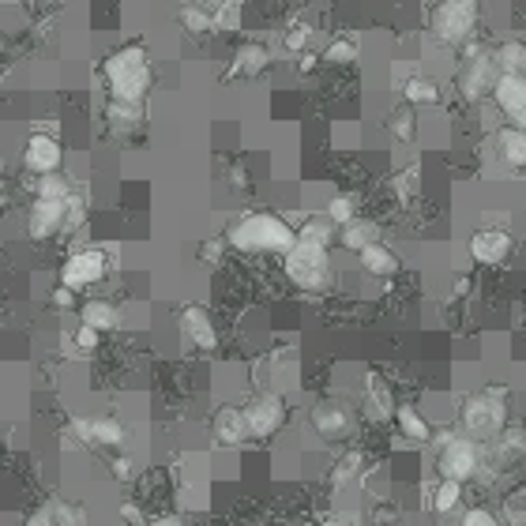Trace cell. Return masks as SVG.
<instances>
[{
	"label": "cell",
	"mask_w": 526,
	"mask_h": 526,
	"mask_svg": "<svg viewBox=\"0 0 526 526\" xmlns=\"http://www.w3.org/2000/svg\"><path fill=\"white\" fill-rule=\"evenodd\" d=\"M436 466H440V478L451 481H470L478 474V440L470 436H444L440 440V455H436Z\"/></svg>",
	"instance_id": "cell-7"
},
{
	"label": "cell",
	"mask_w": 526,
	"mask_h": 526,
	"mask_svg": "<svg viewBox=\"0 0 526 526\" xmlns=\"http://www.w3.org/2000/svg\"><path fill=\"white\" fill-rule=\"evenodd\" d=\"M241 23H245V0H218L215 8V31H241Z\"/></svg>",
	"instance_id": "cell-30"
},
{
	"label": "cell",
	"mask_w": 526,
	"mask_h": 526,
	"mask_svg": "<svg viewBox=\"0 0 526 526\" xmlns=\"http://www.w3.org/2000/svg\"><path fill=\"white\" fill-rule=\"evenodd\" d=\"M106 121L113 132H136V128L143 124V102H121V98H109Z\"/></svg>",
	"instance_id": "cell-21"
},
{
	"label": "cell",
	"mask_w": 526,
	"mask_h": 526,
	"mask_svg": "<svg viewBox=\"0 0 526 526\" xmlns=\"http://www.w3.org/2000/svg\"><path fill=\"white\" fill-rule=\"evenodd\" d=\"M496 151H500V162L511 166V170H526V128L519 124H508L496 132Z\"/></svg>",
	"instance_id": "cell-19"
},
{
	"label": "cell",
	"mask_w": 526,
	"mask_h": 526,
	"mask_svg": "<svg viewBox=\"0 0 526 526\" xmlns=\"http://www.w3.org/2000/svg\"><path fill=\"white\" fill-rule=\"evenodd\" d=\"M267 64H271L267 46H263V42H245V46H237L233 64L222 72V79H256L267 72Z\"/></svg>",
	"instance_id": "cell-15"
},
{
	"label": "cell",
	"mask_w": 526,
	"mask_h": 526,
	"mask_svg": "<svg viewBox=\"0 0 526 526\" xmlns=\"http://www.w3.org/2000/svg\"><path fill=\"white\" fill-rule=\"evenodd\" d=\"M403 98H406V106H436V102H440V91H436L433 79L410 76L403 83Z\"/></svg>",
	"instance_id": "cell-26"
},
{
	"label": "cell",
	"mask_w": 526,
	"mask_h": 526,
	"mask_svg": "<svg viewBox=\"0 0 526 526\" xmlns=\"http://www.w3.org/2000/svg\"><path fill=\"white\" fill-rule=\"evenodd\" d=\"M230 181H233V185H237V188H245V185H248L245 166H233V170H230Z\"/></svg>",
	"instance_id": "cell-42"
},
{
	"label": "cell",
	"mask_w": 526,
	"mask_h": 526,
	"mask_svg": "<svg viewBox=\"0 0 526 526\" xmlns=\"http://www.w3.org/2000/svg\"><path fill=\"white\" fill-rule=\"evenodd\" d=\"M286 279L294 282L297 290H324L331 282V256H327V245H309V241H297L290 252H286Z\"/></svg>",
	"instance_id": "cell-4"
},
{
	"label": "cell",
	"mask_w": 526,
	"mask_h": 526,
	"mask_svg": "<svg viewBox=\"0 0 526 526\" xmlns=\"http://www.w3.org/2000/svg\"><path fill=\"white\" fill-rule=\"evenodd\" d=\"M470 256L478 263H504L511 256V237L504 230H478L470 237Z\"/></svg>",
	"instance_id": "cell-17"
},
{
	"label": "cell",
	"mask_w": 526,
	"mask_h": 526,
	"mask_svg": "<svg viewBox=\"0 0 526 526\" xmlns=\"http://www.w3.org/2000/svg\"><path fill=\"white\" fill-rule=\"evenodd\" d=\"M395 421H399V433H403L406 440H414V444H425V440L433 436V429H429V421L421 418L414 406H399V414H395Z\"/></svg>",
	"instance_id": "cell-27"
},
{
	"label": "cell",
	"mask_w": 526,
	"mask_h": 526,
	"mask_svg": "<svg viewBox=\"0 0 526 526\" xmlns=\"http://www.w3.org/2000/svg\"><path fill=\"white\" fill-rule=\"evenodd\" d=\"M226 241H230L237 252H290L297 245V230L290 222H282L279 215H271V211H252V215L237 218L226 233Z\"/></svg>",
	"instance_id": "cell-1"
},
{
	"label": "cell",
	"mask_w": 526,
	"mask_h": 526,
	"mask_svg": "<svg viewBox=\"0 0 526 526\" xmlns=\"http://www.w3.org/2000/svg\"><path fill=\"white\" fill-rule=\"evenodd\" d=\"M316 526H342V523H316Z\"/></svg>",
	"instance_id": "cell-47"
},
{
	"label": "cell",
	"mask_w": 526,
	"mask_h": 526,
	"mask_svg": "<svg viewBox=\"0 0 526 526\" xmlns=\"http://www.w3.org/2000/svg\"><path fill=\"white\" fill-rule=\"evenodd\" d=\"M500 76H504V72H500V64H496L493 53L470 49V53H466V64L459 68V91H463V98H470V102L493 98Z\"/></svg>",
	"instance_id": "cell-6"
},
{
	"label": "cell",
	"mask_w": 526,
	"mask_h": 526,
	"mask_svg": "<svg viewBox=\"0 0 526 526\" xmlns=\"http://www.w3.org/2000/svg\"><path fill=\"white\" fill-rule=\"evenodd\" d=\"M324 64H335V68H346V64L357 61V42L354 38H335L331 46L324 49V57H320Z\"/></svg>",
	"instance_id": "cell-34"
},
{
	"label": "cell",
	"mask_w": 526,
	"mask_h": 526,
	"mask_svg": "<svg viewBox=\"0 0 526 526\" xmlns=\"http://www.w3.org/2000/svg\"><path fill=\"white\" fill-rule=\"evenodd\" d=\"M230 245L226 237H215V241H207V245L200 248V260H207V263H218L222 260V248Z\"/></svg>",
	"instance_id": "cell-40"
},
{
	"label": "cell",
	"mask_w": 526,
	"mask_h": 526,
	"mask_svg": "<svg viewBox=\"0 0 526 526\" xmlns=\"http://www.w3.org/2000/svg\"><path fill=\"white\" fill-rule=\"evenodd\" d=\"M339 241L350 248V252H365L369 245L380 241V226H376V222H365V218H354L350 226H342Z\"/></svg>",
	"instance_id": "cell-22"
},
{
	"label": "cell",
	"mask_w": 526,
	"mask_h": 526,
	"mask_svg": "<svg viewBox=\"0 0 526 526\" xmlns=\"http://www.w3.org/2000/svg\"><path fill=\"white\" fill-rule=\"evenodd\" d=\"M331 233H335V222L327 215H312L297 226V241H309V245H331Z\"/></svg>",
	"instance_id": "cell-29"
},
{
	"label": "cell",
	"mask_w": 526,
	"mask_h": 526,
	"mask_svg": "<svg viewBox=\"0 0 526 526\" xmlns=\"http://www.w3.org/2000/svg\"><path fill=\"white\" fill-rule=\"evenodd\" d=\"M64 151L57 136H46V132H34L27 147H23V166L34 173V177H49V173H61Z\"/></svg>",
	"instance_id": "cell-10"
},
{
	"label": "cell",
	"mask_w": 526,
	"mask_h": 526,
	"mask_svg": "<svg viewBox=\"0 0 526 526\" xmlns=\"http://www.w3.org/2000/svg\"><path fill=\"white\" fill-rule=\"evenodd\" d=\"M215 436H218V444H226V448L245 444L248 436H252L248 418H245V406H222L215 414Z\"/></svg>",
	"instance_id": "cell-16"
},
{
	"label": "cell",
	"mask_w": 526,
	"mask_h": 526,
	"mask_svg": "<svg viewBox=\"0 0 526 526\" xmlns=\"http://www.w3.org/2000/svg\"><path fill=\"white\" fill-rule=\"evenodd\" d=\"M327 218L335 222V226H350L357 218V203L350 196H335V200L327 203Z\"/></svg>",
	"instance_id": "cell-36"
},
{
	"label": "cell",
	"mask_w": 526,
	"mask_h": 526,
	"mask_svg": "<svg viewBox=\"0 0 526 526\" xmlns=\"http://www.w3.org/2000/svg\"><path fill=\"white\" fill-rule=\"evenodd\" d=\"M316 61H320V57H312V53H301V72H312V68H316Z\"/></svg>",
	"instance_id": "cell-45"
},
{
	"label": "cell",
	"mask_w": 526,
	"mask_h": 526,
	"mask_svg": "<svg viewBox=\"0 0 526 526\" xmlns=\"http://www.w3.org/2000/svg\"><path fill=\"white\" fill-rule=\"evenodd\" d=\"M117 478H128V459H117Z\"/></svg>",
	"instance_id": "cell-46"
},
{
	"label": "cell",
	"mask_w": 526,
	"mask_h": 526,
	"mask_svg": "<svg viewBox=\"0 0 526 526\" xmlns=\"http://www.w3.org/2000/svg\"><path fill=\"white\" fill-rule=\"evenodd\" d=\"M369 410L372 418H391V414H399V406H395V395H391V387L380 380V376H369Z\"/></svg>",
	"instance_id": "cell-25"
},
{
	"label": "cell",
	"mask_w": 526,
	"mask_h": 526,
	"mask_svg": "<svg viewBox=\"0 0 526 526\" xmlns=\"http://www.w3.org/2000/svg\"><path fill=\"white\" fill-rule=\"evenodd\" d=\"M357 256H361V267L369 271L372 279H395V275H399V256H395L384 241H376V245H369L365 252H357Z\"/></svg>",
	"instance_id": "cell-20"
},
{
	"label": "cell",
	"mask_w": 526,
	"mask_h": 526,
	"mask_svg": "<svg viewBox=\"0 0 526 526\" xmlns=\"http://www.w3.org/2000/svg\"><path fill=\"white\" fill-rule=\"evenodd\" d=\"M312 429L324 436V440H342V436H350V429H354V414L331 399V403L312 406Z\"/></svg>",
	"instance_id": "cell-13"
},
{
	"label": "cell",
	"mask_w": 526,
	"mask_h": 526,
	"mask_svg": "<svg viewBox=\"0 0 526 526\" xmlns=\"http://www.w3.org/2000/svg\"><path fill=\"white\" fill-rule=\"evenodd\" d=\"M147 526H185L177 515H162V519H155V523H147Z\"/></svg>",
	"instance_id": "cell-44"
},
{
	"label": "cell",
	"mask_w": 526,
	"mask_h": 526,
	"mask_svg": "<svg viewBox=\"0 0 526 526\" xmlns=\"http://www.w3.org/2000/svg\"><path fill=\"white\" fill-rule=\"evenodd\" d=\"M27 526H83V523H79V515L68 504H46V508H38L27 519Z\"/></svg>",
	"instance_id": "cell-28"
},
{
	"label": "cell",
	"mask_w": 526,
	"mask_h": 526,
	"mask_svg": "<svg viewBox=\"0 0 526 526\" xmlns=\"http://www.w3.org/2000/svg\"><path fill=\"white\" fill-rule=\"evenodd\" d=\"M418 117H414V106H399L395 109V113H391V121H387V128H391V132H395V136H399V140L403 143H410L414 140V132H418Z\"/></svg>",
	"instance_id": "cell-35"
},
{
	"label": "cell",
	"mask_w": 526,
	"mask_h": 526,
	"mask_svg": "<svg viewBox=\"0 0 526 526\" xmlns=\"http://www.w3.org/2000/svg\"><path fill=\"white\" fill-rule=\"evenodd\" d=\"M493 102L511 124L526 128V76H500V83H496L493 91Z\"/></svg>",
	"instance_id": "cell-12"
},
{
	"label": "cell",
	"mask_w": 526,
	"mask_h": 526,
	"mask_svg": "<svg viewBox=\"0 0 526 526\" xmlns=\"http://www.w3.org/2000/svg\"><path fill=\"white\" fill-rule=\"evenodd\" d=\"M121 515L128 519V523H143V515H140V508H136V504H124Z\"/></svg>",
	"instance_id": "cell-43"
},
{
	"label": "cell",
	"mask_w": 526,
	"mask_h": 526,
	"mask_svg": "<svg viewBox=\"0 0 526 526\" xmlns=\"http://www.w3.org/2000/svg\"><path fill=\"white\" fill-rule=\"evenodd\" d=\"M459 496H463V481L440 478V485L433 489V511L436 515H448V511H455Z\"/></svg>",
	"instance_id": "cell-32"
},
{
	"label": "cell",
	"mask_w": 526,
	"mask_h": 526,
	"mask_svg": "<svg viewBox=\"0 0 526 526\" xmlns=\"http://www.w3.org/2000/svg\"><path fill=\"white\" fill-rule=\"evenodd\" d=\"M181 27L200 38V34L215 31V12H207L200 4H185V8H181Z\"/></svg>",
	"instance_id": "cell-31"
},
{
	"label": "cell",
	"mask_w": 526,
	"mask_h": 526,
	"mask_svg": "<svg viewBox=\"0 0 526 526\" xmlns=\"http://www.w3.org/2000/svg\"><path fill=\"white\" fill-rule=\"evenodd\" d=\"M76 433L87 440V444H106V448H121L128 433H124L121 421L113 418H87V421H76Z\"/></svg>",
	"instance_id": "cell-18"
},
{
	"label": "cell",
	"mask_w": 526,
	"mask_h": 526,
	"mask_svg": "<svg viewBox=\"0 0 526 526\" xmlns=\"http://www.w3.org/2000/svg\"><path fill=\"white\" fill-rule=\"evenodd\" d=\"M181 331H185V339L196 346V350H215L218 346V327L215 320L207 316L203 305H185L181 309Z\"/></svg>",
	"instance_id": "cell-14"
},
{
	"label": "cell",
	"mask_w": 526,
	"mask_h": 526,
	"mask_svg": "<svg viewBox=\"0 0 526 526\" xmlns=\"http://www.w3.org/2000/svg\"><path fill=\"white\" fill-rule=\"evenodd\" d=\"M245 418L252 436H256V440H267V436H275L282 425H286V403H282V395L263 391V395H256V399L245 406Z\"/></svg>",
	"instance_id": "cell-9"
},
{
	"label": "cell",
	"mask_w": 526,
	"mask_h": 526,
	"mask_svg": "<svg viewBox=\"0 0 526 526\" xmlns=\"http://www.w3.org/2000/svg\"><path fill=\"white\" fill-rule=\"evenodd\" d=\"M459 526H500V523H496V515L489 508H470Z\"/></svg>",
	"instance_id": "cell-38"
},
{
	"label": "cell",
	"mask_w": 526,
	"mask_h": 526,
	"mask_svg": "<svg viewBox=\"0 0 526 526\" xmlns=\"http://www.w3.org/2000/svg\"><path fill=\"white\" fill-rule=\"evenodd\" d=\"M98 335H102V331H94V327L79 324V331H76V350H83V354H91V350H98Z\"/></svg>",
	"instance_id": "cell-39"
},
{
	"label": "cell",
	"mask_w": 526,
	"mask_h": 526,
	"mask_svg": "<svg viewBox=\"0 0 526 526\" xmlns=\"http://www.w3.org/2000/svg\"><path fill=\"white\" fill-rule=\"evenodd\" d=\"M478 27V0H440L429 16V31L440 46H463Z\"/></svg>",
	"instance_id": "cell-5"
},
{
	"label": "cell",
	"mask_w": 526,
	"mask_h": 526,
	"mask_svg": "<svg viewBox=\"0 0 526 526\" xmlns=\"http://www.w3.org/2000/svg\"><path fill=\"white\" fill-rule=\"evenodd\" d=\"M34 200H72V185L64 181L61 173H49V177H38V188H34Z\"/></svg>",
	"instance_id": "cell-33"
},
{
	"label": "cell",
	"mask_w": 526,
	"mask_h": 526,
	"mask_svg": "<svg viewBox=\"0 0 526 526\" xmlns=\"http://www.w3.org/2000/svg\"><path fill=\"white\" fill-rule=\"evenodd\" d=\"M504 421H508V403L500 391H481V395H470L459 410V425L470 440H493V436L504 433Z\"/></svg>",
	"instance_id": "cell-3"
},
{
	"label": "cell",
	"mask_w": 526,
	"mask_h": 526,
	"mask_svg": "<svg viewBox=\"0 0 526 526\" xmlns=\"http://www.w3.org/2000/svg\"><path fill=\"white\" fill-rule=\"evenodd\" d=\"M79 316H83V324L94 327V331H113V327L121 324V316H117V309H113L109 301H87V305L79 309Z\"/></svg>",
	"instance_id": "cell-24"
},
{
	"label": "cell",
	"mask_w": 526,
	"mask_h": 526,
	"mask_svg": "<svg viewBox=\"0 0 526 526\" xmlns=\"http://www.w3.org/2000/svg\"><path fill=\"white\" fill-rule=\"evenodd\" d=\"M309 38H312L309 23H290V31H286V38H282V46L290 49V53H305Z\"/></svg>",
	"instance_id": "cell-37"
},
{
	"label": "cell",
	"mask_w": 526,
	"mask_h": 526,
	"mask_svg": "<svg viewBox=\"0 0 526 526\" xmlns=\"http://www.w3.org/2000/svg\"><path fill=\"white\" fill-rule=\"evenodd\" d=\"M106 248H79V252H72L68 260H64L61 267V286H68V290H87V286H98V282L106 279Z\"/></svg>",
	"instance_id": "cell-8"
},
{
	"label": "cell",
	"mask_w": 526,
	"mask_h": 526,
	"mask_svg": "<svg viewBox=\"0 0 526 526\" xmlns=\"http://www.w3.org/2000/svg\"><path fill=\"white\" fill-rule=\"evenodd\" d=\"M68 211H72V200H34L31 215H27V233L46 241L53 233L68 230Z\"/></svg>",
	"instance_id": "cell-11"
},
{
	"label": "cell",
	"mask_w": 526,
	"mask_h": 526,
	"mask_svg": "<svg viewBox=\"0 0 526 526\" xmlns=\"http://www.w3.org/2000/svg\"><path fill=\"white\" fill-rule=\"evenodd\" d=\"M493 57L504 76H526V42H515V38H511V42L493 49Z\"/></svg>",
	"instance_id": "cell-23"
},
{
	"label": "cell",
	"mask_w": 526,
	"mask_h": 526,
	"mask_svg": "<svg viewBox=\"0 0 526 526\" xmlns=\"http://www.w3.org/2000/svg\"><path fill=\"white\" fill-rule=\"evenodd\" d=\"M102 76H106L109 98H121V102H143L151 83H155V72H151V61H147L143 46L113 49L106 64H102Z\"/></svg>",
	"instance_id": "cell-2"
},
{
	"label": "cell",
	"mask_w": 526,
	"mask_h": 526,
	"mask_svg": "<svg viewBox=\"0 0 526 526\" xmlns=\"http://www.w3.org/2000/svg\"><path fill=\"white\" fill-rule=\"evenodd\" d=\"M4 4H8V8H12V4H19V0H4Z\"/></svg>",
	"instance_id": "cell-48"
},
{
	"label": "cell",
	"mask_w": 526,
	"mask_h": 526,
	"mask_svg": "<svg viewBox=\"0 0 526 526\" xmlns=\"http://www.w3.org/2000/svg\"><path fill=\"white\" fill-rule=\"evenodd\" d=\"M72 294H76V290H68V286L53 290V305H57V309H72Z\"/></svg>",
	"instance_id": "cell-41"
}]
</instances>
